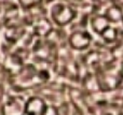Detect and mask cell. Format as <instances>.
Returning <instances> with one entry per match:
<instances>
[{
    "label": "cell",
    "mask_w": 123,
    "mask_h": 115,
    "mask_svg": "<svg viewBox=\"0 0 123 115\" xmlns=\"http://www.w3.org/2000/svg\"><path fill=\"white\" fill-rule=\"evenodd\" d=\"M122 22H123V21H122Z\"/></svg>",
    "instance_id": "obj_12"
},
{
    "label": "cell",
    "mask_w": 123,
    "mask_h": 115,
    "mask_svg": "<svg viewBox=\"0 0 123 115\" xmlns=\"http://www.w3.org/2000/svg\"><path fill=\"white\" fill-rule=\"evenodd\" d=\"M100 36H102V38L104 39L105 42L112 43V42H115V41L117 40V38H118V29L117 28H115V27L109 26V27L107 28V29L105 30L102 34H100Z\"/></svg>",
    "instance_id": "obj_8"
},
{
    "label": "cell",
    "mask_w": 123,
    "mask_h": 115,
    "mask_svg": "<svg viewBox=\"0 0 123 115\" xmlns=\"http://www.w3.org/2000/svg\"><path fill=\"white\" fill-rule=\"evenodd\" d=\"M68 41H69V45L74 49L83 51L90 46L92 42V37L89 32L78 30V31H74L70 34Z\"/></svg>",
    "instance_id": "obj_3"
},
{
    "label": "cell",
    "mask_w": 123,
    "mask_h": 115,
    "mask_svg": "<svg viewBox=\"0 0 123 115\" xmlns=\"http://www.w3.org/2000/svg\"><path fill=\"white\" fill-rule=\"evenodd\" d=\"M17 1H18V3L21 4L22 8L28 10V9L35 8L36 5L40 4L42 0H17Z\"/></svg>",
    "instance_id": "obj_9"
},
{
    "label": "cell",
    "mask_w": 123,
    "mask_h": 115,
    "mask_svg": "<svg viewBox=\"0 0 123 115\" xmlns=\"http://www.w3.org/2000/svg\"><path fill=\"white\" fill-rule=\"evenodd\" d=\"M77 12L69 5L64 3H56L51 9V18L56 25L64 27L74 19Z\"/></svg>",
    "instance_id": "obj_1"
},
{
    "label": "cell",
    "mask_w": 123,
    "mask_h": 115,
    "mask_svg": "<svg viewBox=\"0 0 123 115\" xmlns=\"http://www.w3.org/2000/svg\"><path fill=\"white\" fill-rule=\"evenodd\" d=\"M74 1H77V2H81V1H83V0H74Z\"/></svg>",
    "instance_id": "obj_11"
},
{
    "label": "cell",
    "mask_w": 123,
    "mask_h": 115,
    "mask_svg": "<svg viewBox=\"0 0 123 115\" xmlns=\"http://www.w3.org/2000/svg\"><path fill=\"white\" fill-rule=\"evenodd\" d=\"M48 109L44 100L40 97H30L26 101L25 115H44Z\"/></svg>",
    "instance_id": "obj_4"
},
{
    "label": "cell",
    "mask_w": 123,
    "mask_h": 115,
    "mask_svg": "<svg viewBox=\"0 0 123 115\" xmlns=\"http://www.w3.org/2000/svg\"><path fill=\"white\" fill-rule=\"evenodd\" d=\"M105 16L110 23H119L123 21V11L118 5H111L106 10Z\"/></svg>",
    "instance_id": "obj_7"
},
{
    "label": "cell",
    "mask_w": 123,
    "mask_h": 115,
    "mask_svg": "<svg viewBox=\"0 0 123 115\" xmlns=\"http://www.w3.org/2000/svg\"><path fill=\"white\" fill-rule=\"evenodd\" d=\"M26 100L22 96L9 97L2 105V115H25Z\"/></svg>",
    "instance_id": "obj_2"
},
{
    "label": "cell",
    "mask_w": 123,
    "mask_h": 115,
    "mask_svg": "<svg viewBox=\"0 0 123 115\" xmlns=\"http://www.w3.org/2000/svg\"><path fill=\"white\" fill-rule=\"evenodd\" d=\"M44 115H60V113H58L57 108H55L54 105H50V107H48Z\"/></svg>",
    "instance_id": "obj_10"
},
{
    "label": "cell",
    "mask_w": 123,
    "mask_h": 115,
    "mask_svg": "<svg viewBox=\"0 0 123 115\" xmlns=\"http://www.w3.org/2000/svg\"><path fill=\"white\" fill-rule=\"evenodd\" d=\"M52 24L48 18H39L34 24V33L38 37H48L52 32Z\"/></svg>",
    "instance_id": "obj_5"
},
{
    "label": "cell",
    "mask_w": 123,
    "mask_h": 115,
    "mask_svg": "<svg viewBox=\"0 0 123 115\" xmlns=\"http://www.w3.org/2000/svg\"><path fill=\"white\" fill-rule=\"evenodd\" d=\"M92 29L98 34H102L107 28L110 26V22L107 19L105 15H96L91 21Z\"/></svg>",
    "instance_id": "obj_6"
}]
</instances>
